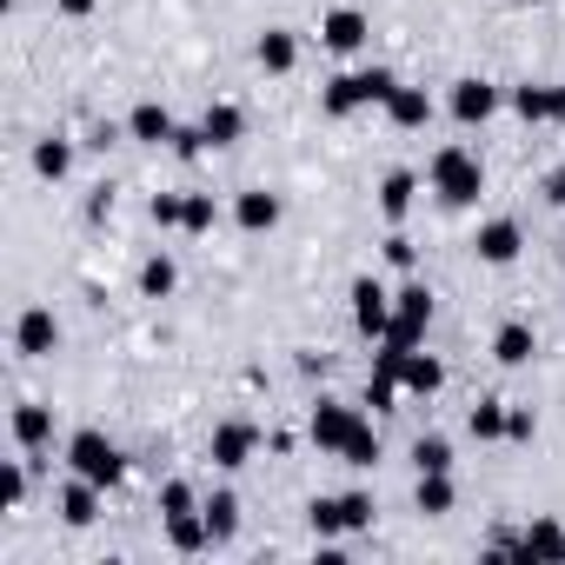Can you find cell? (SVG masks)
Here are the masks:
<instances>
[{"mask_svg": "<svg viewBox=\"0 0 565 565\" xmlns=\"http://www.w3.org/2000/svg\"><path fill=\"white\" fill-rule=\"evenodd\" d=\"M393 74L386 67H360V74H340V81H327V94H320V107L333 114V120H347V114H360V107H386L393 100Z\"/></svg>", "mask_w": 565, "mask_h": 565, "instance_id": "obj_1", "label": "cell"}, {"mask_svg": "<svg viewBox=\"0 0 565 565\" xmlns=\"http://www.w3.org/2000/svg\"><path fill=\"white\" fill-rule=\"evenodd\" d=\"M433 193H439L446 206H472V200L486 193L479 153H472V147H439V153H433Z\"/></svg>", "mask_w": 565, "mask_h": 565, "instance_id": "obj_2", "label": "cell"}, {"mask_svg": "<svg viewBox=\"0 0 565 565\" xmlns=\"http://www.w3.org/2000/svg\"><path fill=\"white\" fill-rule=\"evenodd\" d=\"M67 466H74L81 479H94V486H114V479L127 472V459H120V446H114L107 433H74V439H67Z\"/></svg>", "mask_w": 565, "mask_h": 565, "instance_id": "obj_3", "label": "cell"}, {"mask_svg": "<svg viewBox=\"0 0 565 565\" xmlns=\"http://www.w3.org/2000/svg\"><path fill=\"white\" fill-rule=\"evenodd\" d=\"M426 327H433V294H426V287H399V294H393L386 340H393V347H419Z\"/></svg>", "mask_w": 565, "mask_h": 565, "instance_id": "obj_4", "label": "cell"}, {"mask_svg": "<svg viewBox=\"0 0 565 565\" xmlns=\"http://www.w3.org/2000/svg\"><path fill=\"white\" fill-rule=\"evenodd\" d=\"M360 426H366V419H360L353 406H340V399H320V406H313V419H307V433H313V446H320V452H347V439H353Z\"/></svg>", "mask_w": 565, "mask_h": 565, "instance_id": "obj_5", "label": "cell"}, {"mask_svg": "<svg viewBox=\"0 0 565 565\" xmlns=\"http://www.w3.org/2000/svg\"><path fill=\"white\" fill-rule=\"evenodd\" d=\"M373 525V499L366 492H347V499H313V532H360Z\"/></svg>", "mask_w": 565, "mask_h": 565, "instance_id": "obj_6", "label": "cell"}, {"mask_svg": "<svg viewBox=\"0 0 565 565\" xmlns=\"http://www.w3.org/2000/svg\"><path fill=\"white\" fill-rule=\"evenodd\" d=\"M492 114H499V87L492 81H459L452 87V120L459 127H486Z\"/></svg>", "mask_w": 565, "mask_h": 565, "instance_id": "obj_7", "label": "cell"}, {"mask_svg": "<svg viewBox=\"0 0 565 565\" xmlns=\"http://www.w3.org/2000/svg\"><path fill=\"white\" fill-rule=\"evenodd\" d=\"M472 246H479L486 266H512L519 246H525V233H519V220H486V226L472 233Z\"/></svg>", "mask_w": 565, "mask_h": 565, "instance_id": "obj_8", "label": "cell"}, {"mask_svg": "<svg viewBox=\"0 0 565 565\" xmlns=\"http://www.w3.org/2000/svg\"><path fill=\"white\" fill-rule=\"evenodd\" d=\"M353 320H360L366 340H386L393 307H386V294H380V279H353Z\"/></svg>", "mask_w": 565, "mask_h": 565, "instance_id": "obj_9", "label": "cell"}, {"mask_svg": "<svg viewBox=\"0 0 565 565\" xmlns=\"http://www.w3.org/2000/svg\"><path fill=\"white\" fill-rule=\"evenodd\" d=\"M253 446H259V433H253L246 419H233V426H220V433H213V446H206V452H213V466L239 472V466L253 459Z\"/></svg>", "mask_w": 565, "mask_h": 565, "instance_id": "obj_10", "label": "cell"}, {"mask_svg": "<svg viewBox=\"0 0 565 565\" xmlns=\"http://www.w3.org/2000/svg\"><path fill=\"white\" fill-rule=\"evenodd\" d=\"M320 41H327L333 54H353V47H366V14H360V8H333V14L320 21Z\"/></svg>", "mask_w": 565, "mask_h": 565, "instance_id": "obj_11", "label": "cell"}, {"mask_svg": "<svg viewBox=\"0 0 565 565\" xmlns=\"http://www.w3.org/2000/svg\"><path fill=\"white\" fill-rule=\"evenodd\" d=\"M54 340H61L54 313H47V307H28V313H21V327H14V347H21L28 360H41V353H54Z\"/></svg>", "mask_w": 565, "mask_h": 565, "instance_id": "obj_12", "label": "cell"}, {"mask_svg": "<svg viewBox=\"0 0 565 565\" xmlns=\"http://www.w3.org/2000/svg\"><path fill=\"white\" fill-rule=\"evenodd\" d=\"M512 107H519V120H565V87H512Z\"/></svg>", "mask_w": 565, "mask_h": 565, "instance_id": "obj_13", "label": "cell"}, {"mask_svg": "<svg viewBox=\"0 0 565 565\" xmlns=\"http://www.w3.org/2000/svg\"><path fill=\"white\" fill-rule=\"evenodd\" d=\"M399 386H406L413 399H433V393L446 386V366H439L433 353H419V347H413V353H406V366H399Z\"/></svg>", "mask_w": 565, "mask_h": 565, "instance_id": "obj_14", "label": "cell"}, {"mask_svg": "<svg viewBox=\"0 0 565 565\" xmlns=\"http://www.w3.org/2000/svg\"><path fill=\"white\" fill-rule=\"evenodd\" d=\"M253 54H259V67H266V74H294V67H300V41H294L287 28H266Z\"/></svg>", "mask_w": 565, "mask_h": 565, "instance_id": "obj_15", "label": "cell"}, {"mask_svg": "<svg viewBox=\"0 0 565 565\" xmlns=\"http://www.w3.org/2000/svg\"><path fill=\"white\" fill-rule=\"evenodd\" d=\"M127 134H134V140H147V147H160V140H173L180 127H173V114H167L160 100H140V107L127 114Z\"/></svg>", "mask_w": 565, "mask_h": 565, "instance_id": "obj_16", "label": "cell"}, {"mask_svg": "<svg viewBox=\"0 0 565 565\" xmlns=\"http://www.w3.org/2000/svg\"><path fill=\"white\" fill-rule=\"evenodd\" d=\"M100 492H107V486H94V479L74 472V486L61 492V519H67V525H94V519H100Z\"/></svg>", "mask_w": 565, "mask_h": 565, "instance_id": "obj_17", "label": "cell"}, {"mask_svg": "<svg viewBox=\"0 0 565 565\" xmlns=\"http://www.w3.org/2000/svg\"><path fill=\"white\" fill-rule=\"evenodd\" d=\"M200 134H206V147H233V140L246 134V114H239L233 100H213L206 120H200Z\"/></svg>", "mask_w": 565, "mask_h": 565, "instance_id": "obj_18", "label": "cell"}, {"mask_svg": "<svg viewBox=\"0 0 565 565\" xmlns=\"http://www.w3.org/2000/svg\"><path fill=\"white\" fill-rule=\"evenodd\" d=\"M233 220H239L246 233H273V226H279V200L253 186V193H239V206H233Z\"/></svg>", "mask_w": 565, "mask_h": 565, "instance_id": "obj_19", "label": "cell"}, {"mask_svg": "<svg viewBox=\"0 0 565 565\" xmlns=\"http://www.w3.org/2000/svg\"><path fill=\"white\" fill-rule=\"evenodd\" d=\"M386 114H393V127H426L433 120V100H426V87H393Z\"/></svg>", "mask_w": 565, "mask_h": 565, "instance_id": "obj_20", "label": "cell"}, {"mask_svg": "<svg viewBox=\"0 0 565 565\" xmlns=\"http://www.w3.org/2000/svg\"><path fill=\"white\" fill-rule=\"evenodd\" d=\"M167 539H173L180 552H200V545H213V532H206V512H167Z\"/></svg>", "mask_w": 565, "mask_h": 565, "instance_id": "obj_21", "label": "cell"}, {"mask_svg": "<svg viewBox=\"0 0 565 565\" xmlns=\"http://www.w3.org/2000/svg\"><path fill=\"white\" fill-rule=\"evenodd\" d=\"M173 287H180V266H173L167 253H153V259L140 266V294H147V300H167Z\"/></svg>", "mask_w": 565, "mask_h": 565, "instance_id": "obj_22", "label": "cell"}, {"mask_svg": "<svg viewBox=\"0 0 565 565\" xmlns=\"http://www.w3.org/2000/svg\"><path fill=\"white\" fill-rule=\"evenodd\" d=\"M200 512H206V532H213V545H226V539H233V525H239V499H233V492H213Z\"/></svg>", "mask_w": 565, "mask_h": 565, "instance_id": "obj_23", "label": "cell"}, {"mask_svg": "<svg viewBox=\"0 0 565 565\" xmlns=\"http://www.w3.org/2000/svg\"><path fill=\"white\" fill-rule=\"evenodd\" d=\"M492 353H499L505 366H525V360L539 353V347H532V327H519V320H512V327H499V340H492Z\"/></svg>", "mask_w": 565, "mask_h": 565, "instance_id": "obj_24", "label": "cell"}, {"mask_svg": "<svg viewBox=\"0 0 565 565\" xmlns=\"http://www.w3.org/2000/svg\"><path fill=\"white\" fill-rule=\"evenodd\" d=\"M14 439H21V446H47V439H54V413H47V406H21V413H14Z\"/></svg>", "mask_w": 565, "mask_h": 565, "instance_id": "obj_25", "label": "cell"}, {"mask_svg": "<svg viewBox=\"0 0 565 565\" xmlns=\"http://www.w3.org/2000/svg\"><path fill=\"white\" fill-rule=\"evenodd\" d=\"M34 173L67 180V173H74V147H67V140H41V147H34Z\"/></svg>", "mask_w": 565, "mask_h": 565, "instance_id": "obj_26", "label": "cell"}, {"mask_svg": "<svg viewBox=\"0 0 565 565\" xmlns=\"http://www.w3.org/2000/svg\"><path fill=\"white\" fill-rule=\"evenodd\" d=\"M413 499H419V512L439 519V512H452V479H446V472H419V492H413Z\"/></svg>", "mask_w": 565, "mask_h": 565, "instance_id": "obj_27", "label": "cell"}, {"mask_svg": "<svg viewBox=\"0 0 565 565\" xmlns=\"http://www.w3.org/2000/svg\"><path fill=\"white\" fill-rule=\"evenodd\" d=\"M413 173H386V186H380V206H386V220H406V206H413Z\"/></svg>", "mask_w": 565, "mask_h": 565, "instance_id": "obj_28", "label": "cell"}, {"mask_svg": "<svg viewBox=\"0 0 565 565\" xmlns=\"http://www.w3.org/2000/svg\"><path fill=\"white\" fill-rule=\"evenodd\" d=\"M413 466L419 472H452V446L439 433H426V439H413Z\"/></svg>", "mask_w": 565, "mask_h": 565, "instance_id": "obj_29", "label": "cell"}, {"mask_svg": "<svg viewBox=\"0 0 565 565\" xmlns=\"http://www.w3.org/2000/svg\"><path fill=\"white\" fill-rule=\"evenodd\" d=\"M213 220H220L213 193H186V220H180V233H213Z\"/></svg>", "mask_w": 565, "mask_h": 565, "instance_id": "obj_30", "label": "cell"}, {"mask_svg": "<svg viewBox=\"0 0 565 565\" xmlns=\"http://www.w3.org/2000/svg\"><path fill=\"white\" fill-rule=\"evenodd\" d=\"M472 439H505V406L499 399H486V406H472Z\"/></svg>", "mask_w": 565, "mask_h": 565, "instance_id": "obj_31", "label": "cell"}, {"mask_svg": "<svg viewBox=\"0 0 565 565\" xmlns=\"http://www.w3.org/2000/svg\"><path fill=\"white\" fill-rule=\"evenodd\" d=\"M519 552H525V558H532V552L552 558V552H565V532H558V525H532V532H519Z\"/></svg>", "mask_w": 565, "mask_h": 565, "instance_id": "obj_32", "label": "cell"}, {"mask_svg": "<svg viewBox=\"0 0 565 565\" xmlns=\"http://www.w3.org/2000/svg\"><path fill=\"white\" fill-rule=\"evenodd\" d=\"M340 459H347V466H373V459H380V433H373V426H360V433L347 439V452H340Z\"/></svg>", "mask_w": 565, "mask_h": 565, "instance_id": "obj_33", "label": "cell"}, {"mask_svg": "<svg viewBox=\"0 0 565 565\" xmlns=\"http://www.w3.org/2000/svg\"><path fill=\"white\" fill-rule=\"evenodd\" d=\"M393 399H399V380H393V373H373V380H366V406H373V413H386Z\"/></svg>", "mask_w": 565, "mask_h": 565, "instance_id": "obj_34", "label": "cell"}, {"mask_svg": "<svg viewBox=\"0 0 565 565\" xmlns=\"http://www.w3.org/2000/svg\"><path fill=\"white\" fill-rule=\"evenodd\" d=\"M186 220V200L180 193H153V226H180Z\"/></svg>", "mask_w": 565, "mask_h": 565, "instance_id": "obj_35", "label": "cell"}, {"mask_svg": "<svg viewBox=\"0 0 565 565\" xmlns=\"http://www.w3.org/2000/svg\"><path fill=\"white\" fill-rule=\"evenodd\" d=\"M160 512H193V486L186 479H167L160 486Z\"/></svg>", "mask_w": 565, "mask_h": 565, "instance_id": "obj_36", "label": "cell"}, {"mask_svg": "<svg viewBox=\"0 0 565 565\" xmlns=\"http://www.w3.org/2000/svg\"><path fill=\"white\" fill-rule=\"evenodd\" d=\"M21 492H28V472H21V466H8V472H0V505L14 512V505H21Z\"/></svg>", "mask_w": 565, "mask_h": 565, "instance_id": "obj_37", "label": "cell"}, {"mask_svg": "<svg viewBox=\"0 0 565 565\" xmlns=\"http://www.w3.org/2000/svg\"><path fill=\"white\" fill-rule=\"evenodd\" d=\"M505 439H532V413H525V406L505 413Z\"/></svg>", "mask_w": 565, "mask_h": 565, "instance_id": "obj_38", "label": "cell"}, {"mask_svg": "<svg viewBox=\"0 0 565 565\" xmlns=\"http://www.w3.org/2000/svg\"><path fill=\"white\" fill-rule=\"evenodd\" d=\"M386 259H393V266H413V239L393 233V239H386Z\"/></svg>", "mask_w": 565, "mask_h": 565, "instance_id": "obj_39", "label": "cell"}, {"mask_svg": "<svg viewBox=\"0 0 565 565\" xmlns=\"http://www.w3.org/2000/svg\"><path fill=\"white\" fill-rule=\"evenodd\" d=\"M545 200H552V206H565V167H558V173H545Z\"/></svg>", "mask_w": 565, "mask_h": 565, "instance_id": "obj_40", "label": "cell"}, {"mask_svg": "<svg viewBox=\"0 0 565 565\" xmlns=\"http://www.w3.org/2000/svg\"><path fill=\"white\" fill-rule=\"evenodd\" d=\"M61 14H74V21H81V14H94V0H61Z\"/></svg>", "mask_w": 565, "mask_h": 565, "instance_id": "obj_41", "label": "cell"}, {"mask_svg": "<svg viewBox=\"0 0 565 565\" xmlns=\"http://www.w3.org/2000/svg\"><path fill=\"white\" fill-rule=\"evenodd\" d=\"M558 273H565V253H558Z\"/></svg>", "mask_w": 565, "mask_h": 565, "instance_id": "obj_42", "label": "cell"}, {"mask_svg": "<svg viewBox=\"0 0 565 565\" xmlns=\"http://www.w3.org/2000/svg\"><path fill=\"white\" fill-rule=\"evenodd\" d=\"M525 8H539V0H525Z\"/></svg>", "mask_w": 565, "mask_h": 565, "instance_id": "obj_43", "label": "cell"}]
</instances>
